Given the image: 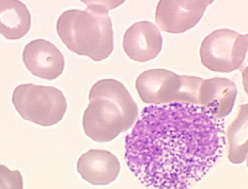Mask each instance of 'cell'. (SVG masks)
<instances>
[{
	"label": "cell",
	"mask_w": 248,
	"mask_h": 189,
	"mask_svg": "<svg viewBox=\"0 0 248 189\" xmlns=\"http://www.w3.org/2000/svg\"><path fill=\"white\" fill-rule=\"evenodd\" d=\"M248 52L245 35L230 29L215 30L203 40L199 54L202 64L210 71L231 73L240 69Z\"/></svg>",
	"instance_id": "8992f818"
},
{
	"label": "cell",
	"mask_w": 248,
	"mask_h": 189,
	"mask_svg": "<svg viewBox=\"0 0 248 189\" xmlns=\"http://www.w3.org/2000/svg\"><path fill=\"white\" fill-rule=\"evenodd\" d=\"M23 61L32 75L46 80L58 78L65 68L62 52L53 44L43 39L34 40L25 47Z\"/></svg>",
	"instance_id": "ba28073f"
},
{
	"label": "cell",
	"mask_w": 248,
	"mask_h": 189,
	"mask_svg": "<svg viewBox=\"0 0 248 189\" xmlns=\"http://www.w3.org/2000/svg\"><path fill=\"white\" fill-rule=\"evenodd\" d=\"M237 96V88L228 78L214 77L203 80L199 90V105L205 107L211 115L223 120L232 112Z\"/></svg>",
	"instance_id": "30bf717a"
},
{
	"label": "cell",
	"mask_w": 248,
	"mask_h": 189,
	"mask_svg": "<svg viewBox=\"0 0 248 189\" xmlns=\"http://www.w3.org/2000/svg\"><path fill=\"white\" fill-rule=\"evenodd\" d=\"M246 159H247V165H246V166H247V169H248V156H247Z\"/></svg>",
	"instance_id": "e0dca14e"
},
{
	"label": "cell",
	"mask_w": 248,
	"mask_h": 189,
	"mask_svg": "<svg viewBox=\"0 0 248 189\" xmlns=\"http://www.w3.org/2000/svg\"><path fill=\"white\" fill-rule=\"evenodd\" d=\"M0 189H23V177L19 171H10L0 165Z\"/></svg>",
	"instance_id": "5bb4252c"
},
{
	"label": "cell",
	"mask_w": 248,
	"mask_h": 189,
	"mask_svg": "<svg viewBox=\"0 0 248 189\" xmlns=\"http://www.w3.org/2000/svg\"><path fill=\"white\" fill-rule=\"evenodd\" d=\"M212 3L207 0H161L156 8L155 21L164 32L182 34L196 26Z\"/></svg>",
	"instance_id": "52a82bcc"
},
{
	"label": "cell",
	"mask_w": 248,
	"mask_h": 189,
	"mask_svg": "<svg viewBox=\"0 0 248 189\" xmlns=\"http://www.w3.org/2000/svg\"><path fill=\"white\" fill-rule=\"evenodd\" d=\"M228 159L238 165L248 156V103L241 104L236 119L227 129Z\"/></svg>",
	"instance_id": "4fadbf2b"
},
{
	"label": "cell",
	"mask_w": 248,
	"mask_h": 189,
	"mask_svg": "<svg viewBox=\"0 0 248 189\" xmlns=\"http://www.w3.org/2000/svg\"><path fill=\"white\" fill-rule=\"evenodd\" d=\"M224 125L200 105L146 106L126 138L127 165L147 187L187 189L222 157Z\"/></svg>",
	"instance_id": "6da1fadb"
},
{
	"label": "cell",
	"mask_w": 248,
	"mask_h": 189,
	"mask_svg": "<svg viewBox=\"0 0 248 189\" xmlns=\"http://www.w3.org/2000/svg\"><path fill=\"white\" fill-rule=\"evenodd\" d=\"M31 14L18 0L0 1V33L9 41L22 39L30 31Z\"/></svg>",
	"instance_id": "7c38bea8"
},
{
	"label": "cell",
	"mask_w": 248,
	"mask_h": 189,
	"mask_svg": "<svg viewBox=\"0 0 248 189\" xmlns=\"http://www.w3.org/2000/svg\"><path fill=\"white\" fill-rule=\"evenodd\" d=\"M245 37H246V40H247V43H248V34H245ZM247 62H248V55H247V57H246V59H245L244 63H247Z\"/></svg>",
	"instance_id": "2e32d148"
},
{
	"label": "cell",
	"mask_w": 248,
	"mask_h": 189,
	"mask_svg": "<svg viewBox=\"0 0 248 189\" xmlns=\"http://www.w3.org/2000/svg\"><path fill=\"white\" fill-rule=\"evenodd\" d=\"M162 35L158 28L147 21L135 23L123 39V48L127 55L138 62L156 58L162 50Z\"/></svg>",
	"instance_id": "9c48e42d"
},
{
	"label": "cell",
	"mask_w": 248,
	"mask_h": 189,
	"mask_svg": "<svg viewBox=\"0 0 248 189\" xmlns=\"http://www.w3.org/2000/svg\"><path fill=\"white\" fill-rule=\"evenodd\" d=\"M204 79L178 75L166 69H150L136 80L140 98L151 105L188 103L199 105V90Z\"/></svg>",
	"instance_id": "277c9868"
},
{
	"label": "cell",
	"mask_w": 248,
	"mask_h": 189,
	"mask_svg": "<svg viewBox=\"0 0 248 189\" xmlns=\"http://www.w3.org/2000/svg\"><path fill=\"white\" fill-rule=\"evenodd\" d=\"M241 76H242V85L245 93L248 95V62L243 63V65L240 68Z\"/></svg>",
	"instance_id": "9a60e30c"
},
{
	"label": "cell",
	"mask_w": 248,
	"mask_h": 189,
	"mask_svg": "<svg viewBox=\"0 0 248 189\" xmlns=\"http://www.w3.org/2000/svg\"><path fill=\"white\" fill-rule=\"evenodd\" d=\"M89 100L82 126L94 142L113 141L133 127L138 120V104L125 85L115 79L96 82L90 91Z\"/></svg>",
	"instance_id": "7a4b0ae2"
},
{
	"label": "cell",
	"mask_w": 248,
	"mask_h": 189,
	"mask_svg": "<svg viewBox=\"0 0 248 189\" xmlns=\"http://www.w3.org/2000/svg\"><path fill=\"white\" fill-rule=\"evenodd\" d=\"M85 3L86 10H67L59 16L57 34L71 52L101 61L114 50L113 24L108 11L116 5L113 2Z\"/></svg>",
	"instance_id": "3957f363"
},
{
	"label": "cell",
	"mask_w": 248,
	"mask_h": 189,
	"mask_svg": "<svg viewBox=\"0 0 248 189\" xmlns=\"http://www.w3.org/2000/svg\"><path fill=\"white\" fill-rule=\"evenodd\" d=\"M78 172L93 185H107L116 180L120 173V162L109 151L91 149L78 162Z\"/></svg>",
	"instance_id": "8fae6325"
},
{
	"label": "cell",
	"mask_w": 248,
	"mask_h": 189,
	"mask_svg": "<svg viewBox=\"0 0 248 189\" xmlns=\"http://www.w3.org/2000/svg\"><path fill=\"white\" fill-rule=\"evenodd\" d=\"M12 103L25 120L44 127L61 121L68 108L67 100L61 91L35 84L18 86L13 92Z\"/></svg>",
	"instance_id": "5b68a950"
}]
</instances>
